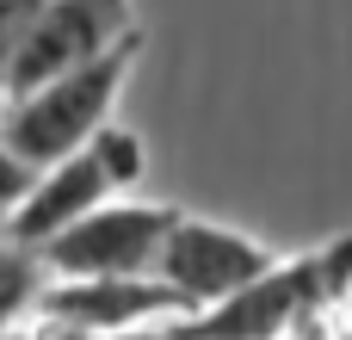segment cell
Masks as SVG:
<instances>
[{"label": "cell", "instance_id": "1", "mask_svg": "<svg viewBox=\"0 0 352 340\" xmlns=\"http://www.w3.org/2000/svg\"><path fill=\"white\" fill-rule=\"evenodd\" d=\"M352 297V235H334L309 254L272 260L260 279H248L241 291H229L210 310L173 316V328L186 340H291L303 322L340 310Z\"/></svg>", "mask_w": 352, "mask_h": 340}, {"label": "cell", "instance_id": "2", "mask_svg": "<svg viewBox=\"0 0 352 340\" xmlns=\"http://www.w3.org/2000/svg\"><path fill=\"white\" fill-rule=\"evenodd\" d=\"M142 56V31L118 37L111 50H99L80 68H62L12 99H0V142L25 161V167H50L56 155L80 149L99 124L118 118V99L130 87V68Z\"/></svg>", "mask_w": 352, "mask_h": 340}, {"label": "cell", "instance_id": "9", "mask_svg": "<svg viewBox=\"0 0 352 340\" xmlns=\"http://www.w3.org/2000/svg\"><path fill=\"white\" fill-rule=\"evenodd\" d=\"M37 6H43V0H0V81H6V62H12V50H19V37L31 31Z\"/></svg>", "mask_w": 352, "mask_h": 340}, {"label": "cell", "instance_id": "10", "mask_svg": "<svg viewBox=\"0 0 352 340\" xmlns=\"http://www.w3.org/2000/svg\"><path fill=\"white\" fill-rule=\"evenodd\" d=\"M25 180H31V167H25V161H19V155L0 142V217L12 211V198L25 192Z\"/></svg>", "mask_w": 352, "mask_h": 340}, {"label": "cell", "instance_id": "4", "mask_svg": "<svg viewBox=\"0 0 352 340\" xmlns=\"http://www.w3.org/2000/svg\"><path fill=\"white\" fill-rule=\"evenodd\" d=\"M179 211L173 204H148V198H105L99 211L62 223L50 242H37V266L43 279H124V273H155V254L167 242V223Z\"/></svg>", "mask_w": 352, "mask_h": 340}, {"label": "cell", "instance_id": "7", "mask_svg": "<svg viewBox=\"0 0 352 340\" xmlns=\"http://www.w3.org/2000/svg\"><path fill=\"white\" fill-rule=\"evenodd\" d=\"M31 310L62 316V322H74V328H87V334H99V340L186 316L179 297L155 273H124V279H43V291H37Z\"/></svg>", "mask_w": 352, "mask_h": 340}, {"label": "cell", "instance_id": "3", "mask_svg": "<svg viewBox=\"0 0 352 340\" xmlns=\"http://www.w3.org/2000/svg\"><path fill=\"white\" fill-rule=\"evenodd\" d=\"M142 167H148L142 136H136L130 124H118V118H111V124H99L80 149L56 155L50 167H31L25 192H19V198H12V211L0 217V223H6L0 235H12L19 248H37V242H50L62 223H74V217L99 211L105 198L136 192Z\"/></svg>", "mask_w": 352, "mask_h": 340}, {"label": "cell", "instance_id": "13", "mask_svg": "<svg viewBox=\"0 0 352 340\" xmlns=\"http://www.w3.org/2000/svg\"><path fill=\"white\" fill-rule=\"evenodd\" d=\"M340 340H352V328H340Z\"/></svg>", "mask_w": 352, "mask_h": 340}, {"label": "cell", "instance_id": "6", "mask_svg": "<svg viewBox=\"0 0 352 340\" xmlns=\"http://www.w3.org/2000/svg\"><path fill=\"white\" fill-rule=\"evenodd\" d=\"M136 0H43L31 31L19 37L12 62H6V81H0V99L62 74V68H80L93 62L99 50H111L118 37L136 31Z\"/></svg>", "mask_w": 352, "mask_h": 340}, {"label": "cell", "instance_id": "11", "mask_svg": "<svg viewBox=\"0 0 352 340\" xmlns=\"http://www.w3.org/2000/svg\"><path fill=\"white\" fill-rule=\"evenodd\" d=\"M111 340H186L173 322H155V328H130V334H111Z\"/></svg>", "mask_w": 352, "mask_h": 340}, {"label": "cell", "instance_id": "8", "mask_svg": "<svg viewBox=\"0 0 352 340\" xmlns=\"http://www.w3.org/2000/svg\"><path fill=\"white\" fill-rule=\"evenodd\" d=\"M37 291H43V266H37V254L19 248L12 235H0V334L19 328V322L31 316Z\"/></svg>", "mask_w": 352, "mask_h": 340}, {"label": "cell", "instance_id": "12", "mask_svg": "<svg viewBox=\"0 0 352 340\" xmlns=\"http://www.w3.org/2000/svg\"><path fill=\"white\" fill-rule=\"evenodd\" d=\"M0 340H25V334H19V328H6V334H0Z\"/></svg>", "mask_w": 352, "mask_h": 340}, {"label": "cell", "instance_id": "5", "mask_svg": "<svg viewBox=\"0 0 352 340\" xmlns=\"http://www.w3.org/2000/svg\"><path fill=\"white\" fill-rule=\"evenodd\" d=\"M278 254L266 248V242H254V235H241V229H229V223H210V217H173L167 223V242H161V254H155V279L179 297V310L192 316V310H210V304H223L229 291H241L248 279H260L266 266H272Z\"/></svg>", "mask_w": 352, "mask_h": 340}]
</instances>
